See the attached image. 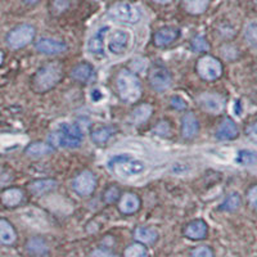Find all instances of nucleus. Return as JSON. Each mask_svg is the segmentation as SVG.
Segmentation results:
<instances>
[{
	"label": "nucleus",
	"instance_id": "nucleus-1",
	"mask_svg": "<svg viewBox=\"0 0 257 257\" xmlns=\"http://www.w3.org/2000/svg\"><path fill=\"white\" fill-rule=\"evenodd\" d=\"M108 167L114 175L121 179H132L142 175L146 171L143 161L133 158L128 155L114 156L108 161Z\"/></svg>",
	"mask_w": 257,
	"mask_h": 257
},
{
	"label": "nucleus",
	"instance_id": "nucleus-2",
	"mask_svg": "<svg viewBox=\"0 0 257 257\" xmlns=\"http://www.w3.org/2000/svg\"><path fill=\"white\" fill-rule=\"evenodd\" d=\"M81 128L71 123H61L56 132L49 135V144L61 148H76L82 142Z\"/></svg>",
	"mask_w": 257,
	"mask_h": 257
},
{
	"label": "nucleus",
	"instance_id": "nucleus-3",
	"mask_svg": "<svg viewBox=\"0 0 257 257\" xmlns=\"http://www.w3.org/2000/svg\"><path fill=\"white\" fill-rule=\"evenodd\" d=\"M117 89L121 99L127 103L137 102L142 95L141 80L128 70H122L117 77Z\"/></svg>",
	"mask_w": 257,
	"mask_h": 257
},
{
	"label": "nucleus",
	"instance_id": "nucleus-4",
	"mask_svg": "<svg viewBox=\"0 0 257 257\" xmlns=\"http://www.w3.org/2000/svg\"><path fill=\"white\" fill-rule=\"evenodd\" d=\"M62 79V68L58 63H49L36 72L34 77V89L38 93L50 90Z\"/></svg>",
	"mask_w": 257,
	"mask_h": 257
},
{
	"label": "nucleus",
	"instance_id": "nucleus-5",
	"mask_svg": "<svg viewBox=\"0 0 257 257\" xmlns=\"http://www.w3.org/2000/svg\"><path fill=\"white\" fill-rule=\"evenodd\" d=\"M108 16L111 20L126 24H137L141 20V11L133 4L120 3L109 9Z\"/></svg>",
	"mask_w": 257,
	"mask_h": 257
},
{
	"label": "nucleus",
	"instance_id": "nucleus-6",
	"mask_svg": "<svg viewBox=\"0 0 257 257\" xmlns=\"http://www.w3.org/2000/svg\"><path fill=\"white\" fill-rule=\"evenodd\" d=\"M34 36H35V29L31 25H21L9 32L7 41L9 47L13 49H21L30 44Z\"/></svg>",
	"mask_w": 257,
	"mask_h": 257
},
{
	"label": "nucleus",
	"instance_id": "nucleus-7",
	"mask_svg": "<svg viewBox=\"0 0 257 257\" xmlns=\"http://www.w3.org/2000/svg\"><path fill=\"white\" fill-rule=\"evenodd\" d=\"M197 70H198L199 76L202 79L207 80V81L217 80L222 73L221 63L215 57L211 56L202 57L197 64Z\"/></svg>",
	"mask_w": 257,
	"mask_h": 257
},
{
	"label": "nucleus",
	"instance_id": "nucleus-8",
	"mask_svg": "<svg viewBox=\"0 0 257 257\" xmlns=\"http://www.w3.org/2000/svg\"><path fill=\"white\" fill-rule=\"evenodd\" d=\"M109 31L108 26H102L94 32L88 41V52L96 59L105 58L104 50V38Z\"/></svg>",
	"mask_w": 257,
	"mask_h": 257
},
{
	"label": "nucleus",
	"instance_id": "nucleus-9",
	"mask_svg": "<svg viewBox=\"0 0 257 257\" xmlns=\"http://www.w3.org/2000/svg\"><path fill=\"white\" fill-rule=\"evenodd\" d=\"M132 43V34L126 30H114L109 35L108 49L113 54H122Z\"/></svg>",
	"mask_w": 257,
	"mask_h": 257
},
{
	"label": "nucleus",
	"instance_id": "nucleus-10",
	"mask_svg": "<svg viewBox=\"0 0 257 257\" xmlns=\"http://www.w3.org/2000/svg\"><path fill=\"white\" fill-rule=\"evenodd\" d=\"M96 187V179L90 171H84L79 174L73 180V189L80 196H89Z\"/></svg>",
	"mask_w": 257,
	"mask_h": 257
},
{
	"label": "nucleus",
	"instance_id": "nucleus-11",
	"mask_svg": "<svg viewBox=\"0 0 257 257\" xmlns=\"http://www.w3.org/2000/svg\"><path fill=\"white\" fill-rule=\"evenodd\" d=\"M171 81H173L171 75L165 67H155L151 71L149 82H151V86L156 91L167 90L170 88V85H171Z\"/></svg>",
	"mask_w": 257,
	"mask_h": 257
},
{
	"label": "nucleus",
	"instance_id": "nucleus-12",
	"mask_svg": "<svg viewBox=\"0 0 257 257\" xmlns=\"http://www.w3.org/2000/svg\"><path fill=\"white\" fill-rule=\"evenodd\" d=\"M199 104L210 113H221L225 108V99L220 94L205 93L199 96Z\"/></svg>",
	"mask_w": 257,
	"mask_h": 257
},
{
	"label": "nucleus",
	"instance_id": "nucleus-13",
	"mask_svg": "<svg viewBox=\"0 0 257 257\" xmlns=\"http://www.w3.org/2000/svg\"><path fill=\"white\" fill-rule=\"evenodd\" d=\"M36 49L40 53L53 56V54H59V53L64 52L67 49V45L62 41L54 40V39H40L36 43Z\"/></svg>",
	"mask_w": 257,
	"mask_h": 257
},
{
	"label": "nucleus",
	"instance_id": "nucleus-14",
	"mask_svg": "<svg viewBox=\"0 0 257 257\" xmlns=\"http://www.w3.org/2000/svg\"><path fill=\"white\" fill-rule=\"evenodd\" d=\"M238 134L239 132H238V126L235 125V122L230 118H225L217 128L216 138L219 141H231V139H235Z\"/></svg>",
	"mask_w": 257,
	"mask_h": 257
},
{
	"label": "nucleus",
	"instance_id": "nucleus-15",
	"mask_svg": "<svg viewBox=\"0 0 257 257\" xmlns=\"http://www.w3.org/2000/svg\"><path fill=\"white\" fill-rule=\"evenodd\" d=\"M179 36V30L174 29V27H165L156 32L155 35V43L158 47H165V45L171 44L173 41H175Z\"/></svg>",
	"mask_w": 257,
	"mask_h": 257
},
{
	"label": "nucleus",
	"instance_id": "nucleus-16",
	"mask_svg": "<svg viewBox=\"0 0 257 257\" xmlns=\"http://www.w3.org/2000/svg\"><path fill=\"white\" fill-rule=\"evenodd\" d=\"M206 234H207V225L203 220H196V221L190 222L185 228V235L189 239H202L206 237Z\"/></svg>",
	"mask_w": 257,
	"mask_h": 257
},
{
	"label": "nucleus",
	"instance_id": "nucleus-17",
	"mask_svg": "<svg viewBox=\"0 0 257 257\" xmlns=\"http://www.w3.org/2000/svg\"><path fill=\"white\" fill-rule=\"evenodd\" d=\"M199 130V123L198 120L196 118V116L193 113H188L183 117V127H181V132H183V137L189 139V138L196 137L197 133Z\"/></svg>",
	"mask_w": 257,
	"mask_h": 257
},
{
	"label": "nucleus",
	"instance_id": "nucleus-18",
	"mask_svg": "<svg viewBox=\"0 0 257 257\" xmlns=\"http://www.w3.org/2000/svg\"><path fill=\"white\" fill-rule=\"evenodd\" d=\"M139 206H141V201H139L138 196H135L133 193L125 194L120 201V211L126 215L137 212Z\"/></svg>",
	"mask_w": 257,
	"mask_h": 257
},
{
	"label": "nucleus",
	"instance_id": "nucleus-19",
	"mask_svg": "<svg viewBox=\"0 0 257 257\" xmlns=\"http://www.w3.org/2000/svg\"><path fill=\"white\" fill-rule=\"evenodd\" d=\"M72 77L77 81L81 82H89L95 77V72H94L93 67L89 64H79L72 70Z\"/></svg>",
	"mask_w": 257,
	"mask_h": 257
},
{
	"label": "nucleus",
	"instance_id": "nucleus-20",
	"mask_svg": "<svg viewBox=\"0 0 257 257\" xmlns=\"http://www.w3.org/2000/svg\"><path fill=\"white\" fill-rule=\"evenodd\" d=\"M57 185H58V183L56 180H53V179H43V180H36L31 183L30 190L36 196H40V194H44V193L53 190Z\"/></svg>",
	"mask_w": 257,
	"mask_h": 257
},
{
	"label": "nucleus",
	"instance_id": "nucleus-21",
	"mask_svg": "<svg viewBox=\"0 0 257 257\" xmlns=\"http://www.w3.org/2000/svg\"><path fill=\"white\" fill-rule=\"evenodd\" d=\"M53 152V147L44 142H35L26 148V155L30 157H43Z\"/></svg>",
	"mask_w": 257,
	"mask_h": 257
},
{
	"label": "nucleus",
	"instance_id": "nucleus-22",
	"mask_svg": "<svg viewBox=\"0 0 257 257\" xmlns=\"http://www.w3.org/2000/svg\"><path fill=\"white\" fill-rule=\"evenodd\" d=\"M24 194L17 188H12V189H7L6 192L2 194V202L7 207H16L22 202Z\"/></svg>",
	"mask_w": 257,
	"mask_h": 257
},
{
	"label": "nucleus",
	"instance_id": "nucleus-23",
	"mask_svg": "<svg viewBox=\"0 0 257 257\" xmlns=\"http://www.w3.org/2000/svg\"><path fill=\"white\" fill-rule=\"evenodd\" d=\"M16 240V231L7 220H0V243L12 244Z\"/></svg>",
	"mask_w": 257,
	"mask_h": 257
},
{
	"label": "nucleus",
	"instance_id": "nucleus-24",
	"mask_svg": "<svg viewBox=\"0 0 257 257\" xmlns=\"http://www.w3.org/2000/svg\"><path fill=\"white\" fill-rule=\"evenodd\" d=\"M135 239L139 240L141 243H147V244H152L157 240L158 233L155 229L151 228H138L134 234Z\"/></svg>",
	"mask_w": 257,
	"mask_h": 257
},
{
	"label": "nucleus",
	"instance_id": "nucleus-25",
	"mask_svg": "<svg viewBox=\"0 0 257 257\" xmlns=\"http://www.w3.org/2000/svg\"><path fill=\"white\" fill-rule=\"evenodd\" d=\"M114 128L112 126H103V127L95 128L93 133H91V139L95 142L96 144H103L108 141L109 138L113 135Z\"/></svg>",
	"mask_w": 257,
	"mask_h": 257
},
{
	"label": "nucleus",
	"instance_id": "nucleus-26",
	"mask_svg": "<svg viewBox=\"0 0 257 257\" xmlns=\"http://www.w3.org/2000/svg\"><path fill=\"white\" fill-rule=\"evenodd\" d=\"M207 7L208 0H184V8L192 15H201Z\"/></svg>",
	"mask_w": 257,
	"mask_h": 257
},
{
	"label": "nucleus",
	"instance_id": "nucleus-27",
	"mask_svg": "<svg viewBox=\"0 0 257 257\" xmlns=\"http://www.w3.org/2000/svg\"><path fill=\"white\" fill-rule=\"evenodd\" d=\"M152 113V107L149 104H143L141 107H138L134 112L132 113V121L134 123H143L144 121L148 120V117Z\"/></svg>",
	"mask_w": 257,
	"mask_h": 257
},
{
	"label": "nucleus",
	"instance_id": "nucleus-28",
	"mask_svg": "<svg viewBox=\"0 0 257 257\" xmlns=\"http://www.w3.org/2000/svg\"><path fill=\"white\" fill-rule=\"evenodd\" d=\"M240 206V197L238 193H230L225 201L222 202V205L220 206L222 211H228V212H231V211L238 210Z\"/></svg>",
	"mask_w": 257,
	"mask_h": 257
},
{
	"label": "nucleus",
	"instance_id": "nucleus-29",
	"mask_svg": "<svg viewBox=\"0 0 257 257\" xmlns=\"http://www.w3.org/2000/svg\"><path fill=\"white\" fill-rule=\"evenodd\" d=\"M27 248L32 254H36V256H41V254H45L48 252L47 244L40 238H32L27 244Z\"/></svg>",
	"mask_w": 257,
	"mask_h": 257
},
{
	"label": "nucleus",
	"instance_id": "nucleus-30",
	"mask_svg": "<svg viewBox=\"0 0 257 257\" xmlns=\"http://www.w3.org/2000/svg\"><path fill=\"white\" fill-rule=\"evenodd\" d=\"M125 257H148V252L143 244L135 243L126 248Z\"/></svg>",
	"mask_w": 257,
	"mask_h": 257
},
{
	"label": "nucleus",
	"instance_id": "nucleus-31",
	"mask_svg": "<svg viewBox=\"0 0 257 257\" xmlns=\"http://www.w3.org/2000/svg\"><path fill=\"white\" fill-rule=\"evenodd\" d=\"M237 161L240 165H253L257 162V153L252 151H242L238 153Z\"/></svg>",
	"mask_w": 257,
	"mask_h": 257
},
{
	"label": "nucleus",
	"instance_id": "nucleus-32",
	"mask_svg": "<svg viewBox=\"0 0 257 257\" xmlns=\"http://www.w3.org/2000/svg\"><path fill=\"white\" fill-rule=\"evenodd\" d=\"M245 39L252 47L257 48V24H251L245 30Z\"/></svg>",
	"mask_w": 257,
	"mask_h": 257
},
{
	"label": "nucleus",
	"instance_id": "nucleus-33",
	"mask_svg": "<svg viewBox=\"0 0 257 257\" xmlns=\"http://www.w3.org/2000/svg\"><path fill=\"white\" fill-rule=\"evenodd\" d=\"M192 45L197 52H206V50H208L207 41H206L205 38H202V36H196L194 40H193Z\"/></svg>",
	"mask_w": 257,
	"mask_h": 257
},
{
	"label": "nucleus",
	"instance_id": "nucleus-34",
	"mask_svg": "<svg viewBox=\"0 0 257 257\" xmlns=\"http://www.w3.org/2000/svg\"><path fill=\"white\" fill-rule=\"evenodd\" d=\"M192 257H213V253L208 247L202 245V247H198L193 251Z\"/></svg>",
	"mask_w": 257,
	"mask_h": 257
},
{
	"label": "nucleus",
	"instance_id": "nucleus-35",
	"mask_svg": "<svg viewBox=\"0 0 257 257\" xmlns=\"http://www.w3.org/2000/svg\"><path fill=\"white\" fill-rule=\"evenodd\" d=\"M248 202L253 208H257V185L252 187L248 192Z\"/></svg>",
	"mask_w": 257,
	"mask_h": 257
},
{
	"label": "nucleus",
	"instance_id": "nucleus-36",
	"mask_svg": "<svg viewBox=\"0 0 257 257\" xmlns=\"http://www.w3.org/2000/svg\"><path fill=\"white\" fill-rule=\"evenodd\" d=\"M117 198H118V190H117V188L112 187L105 192V201L107 202H113Z\"/></svg>",
	"mask_w": 257,
	"mask_h": 257
},
{
	"label": "nucleus",
	"instance_id": "nucleus-37",
	"mask_svg": "<svg viewBox=\"0 0 257 257\" xmlns=\"http://www.w3.org/2000/svg\"><path fill=\"white\" fill-rule=\"evenodd\" d=\"M171 104H173L176 109L187 108V102H185L184 99H181L180 96H174L173 99H171Z\"/></svg>",
	"mask_w": 257,
	"mask_h": 257
},
{
	"label": "nucleus",
	"instance_id": "nucleus-38",
	"mask_svg": "<svg viewBox=\"0 0 257 257\" xmlns=\"http://www.w3.org/2000/svg\"><path fill=\"white\" fill-rule=\"evenodd\" d=\"M93 257H118L113 253H109L107 251H103V249H95L93 252Z\"/></svg>",
	"mask_w": 257,
	"mask_h": 257
},
{
	"label": "nucleus",
	"instance_id": "nucleus-39",
	"mask_svg": "<svg viewBox=\"0 0 257 257\" xmlns=\"http://www.w3.org/2000/svg\"><path fill=\"white\" fill-rule=\"evenodd\" d=\"M249 134L257 139V121L251 126V128H249Z\"/></svg>",
	"mask_w": 257,
	"mask_h": 257
},
{
	"label": "nucleus",
	"instance_id": "nucleus-40",
	"mask_svg": "<svg viewBox=\"0 0 257 257\" xmlns=\"http://www.w3.org/2000/svg\"><path fill=\"white\" fill-rule=\"evenodd\" d=\"M25 2H26V3H29V4H35V3H38L39 0H25Z\"/></svg>",
	"mask_w": 257,
	"mask_h": 257
},
{
	"label": "nucleus",
	"instance_id": "nucleus-41",
	"mask_svg": "<svg viewBox=\"0 0 257 257\" xmlns=\"http://www.w3.org/2000/svg\"><path fill=\"white\" fill-rule=\"evenodd\" d=\"M3 59H4V56H3V52H0V64L3 63Z\"/></svg>",
	"mask_w": 257,
	"mask_h": 257
},
{
	"label": "nucleus",
	"instance_id": "nucleus-42",
	"mask_svg": "<svg viewBox=\"0 0 257 257\" xmlns=\"http://www.w3.org/2000/svg\"><path fill=\"white\" fill-rule=\"evenodd\" d=\"M155 2H157V3H166L169 0H155Z\"/></svg>",
	"mask_w": 257,
	"mask_h": 257
}]
</instances>
